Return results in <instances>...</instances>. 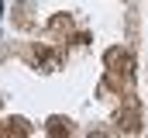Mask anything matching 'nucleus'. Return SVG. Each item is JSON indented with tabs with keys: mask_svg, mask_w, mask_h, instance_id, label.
Returning a JSON list of instances; mask_svg holds the SVG:
<instances>
[{
	"mask_svg": "<svg viewBox=\"0 0 148 138\" xmlns=\"http://www.w3.org/2000/svg\"><path fill=\"white\" fill-rule=\"evenodd\" d=\"M0 138H3V128H0Z\"/></svg>",
	"mask_w": 148,
	"mask_h": 138,
	"instance_id": "nucleus-7",
	"label": "nucleus"
},
{
	"mask_svg": "<svg viewBox=\"0 0 148 138\" xmlns=\"http://www.w3.org/2000/svg\"><path fill=\"white\" fill-rule=\"evenodd\" d=\"M31 55H35V62L41 69H52L55 66V52H52V48H45V45H35V48H31Z\"/></svg>",
	"mask_w": 148,
	"mask_h": 138,
	"instance_id": "nucleus-3",
	"label": "nucleus"
},
{
	"mask_svg": "<svg viewBox=\"0 0 148 138\" xmlns=\"http://www.w3.org/2000/svg\"><path fill=\"white\" fill-rule=\"evenodd\" d=\"M0 100H3V97H0Z\"/></svg>",
	"mask_w": 148,
	"mask_h": 138,
	"instance_id": "nucleus-8",
	"label": "nucleus"
},
{
	"mask_svg": "<svg viewBox=\"0 0 148 138\" xmlns=\"http://www.w3.org/2000/svg\"><path fill=\"white\" fill-rule=\"evenodd\" d=\"M10 131L17 138H24V135H31V124H28L24 117H10Z\"/></svg>",
	"mask_w": 148,
	"mask_h": 138,
	"instance_id": "nucleus-5",
	"label": "nucleus"
},
{
	"mask_svg": "<svg viewBox=\"0 0 148 138\" xmlns=\"http://www.w3.org/2000/svg\"><path fill=\"white\" fill-rule=\"evenodd\" d=\"M48 138H69V121L66 117H52L48 121Z\"/></svg>",
	"mask_w": 148,
	"mask_h": 138,
	"instance_id": "nucleus-4",
	"label": "nucleus"
},
{
	"mask_svg": "<svg viewBox=\"0 0 148 138\" xmlns=\"http://www.w3.org/2000/svg\"><path fill=\"white\" fill-rule=\"evenodd\" d=\"M86 138H107V135H103V131H90Z\"/></svg>",
	"mask_w": 148,
	"mask_h": 138,
	"instance_id": "nucleus-6",
	"label": "nucleus"
},
{
	"mask_svg": "<svg viewBox=\"0 0 148 138\" xmlns=\"http://www.w3.org/2000/svg\"><path fill=\"white\" fill-rule=\"evenodd\" d=\"M117 124H121V128H124V131H134V128H138V124H141V114H138V107H134V104H131V107H127V110H124V114H121V117H117Z\"/></svg>",
	"mask_w": 148,
	"mask_h": 138,
	"instance_id": "nucleus-2",
	"label": "nucleus"
},
{
	"mask_svg": "<svg viewBox=\"0 0 148 138\" xmlns=\"http://www.w3.org/2000/svg\"><path fill=\"white\" fill-rule=\"evenodd\" d=\"M103 59H107V66L110 69H117V72H121V76H131V59H127V52H124V48H110V52H107V55H103Z\"/></svg>",
	"mask_w": 148,
	"mask_h": 138,
	"instance_id": "nucleus-1",
	"label": "nucleus"
}]
</instances>
